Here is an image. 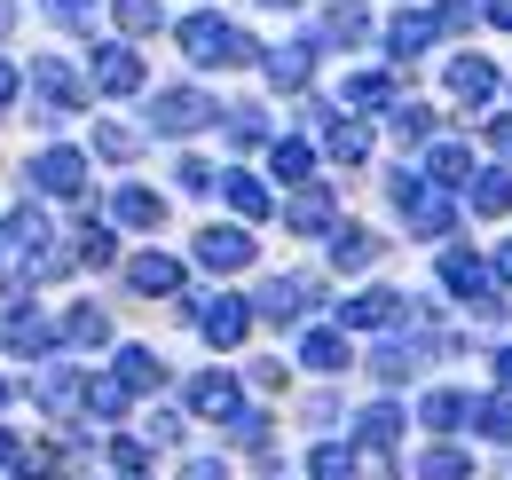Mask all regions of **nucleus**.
<instances>
[{
	"mask_svg": "<svg viewBox=\"0 0 512 480\" xmlns=\"http://www.w3.org/2000/svg\"><path fill=\"white\" fill-rule=\"evenodd\" d=\"M197 260H205V268H245V260H253V237H245V229H205V237H197Z\"/></svg>",
	"mask_w": 512,
	"mask_h": 480,
	"instance_id": "39448f33",
	"label": "nucleus"
},
{
	"mask_svg": "<svg viewBox=\"0 0 512 480\" xmlns=\"http://www.w3.org/2000/svg\"><path fill=\"white\" fill-rule=\"evenodd\" d=\"M363 150H371V134H363V126H331V158H347V166H355Z\"/></svg>",
	"mask_w": 512,
	"mask_h": 480,
	"instance_id": "cd10ccee",
	"label": "nucleus"
},
{
	"mask_svg": "<svg viewBox=\"0 0 512 480\" xmlns=\"http://www.w3.org/2000/svg\"><path fill=\"white\" fill-rule=\"evenodd\" d=\"M316 480H355V457L347 449H316Z\"/></svg>",
	"mask_w": 512,
	"mask_h": 480,
	"instance_id": "72a5a7b5",
	"label": "nucleus"
},
{
	"mask_svg": "<svg viewBox=\"0 0 512 480\" xmlns=\"http://www.w3.org/2000/svg\"><path fill=\"white\" fill-rule=\"evenodd\" d=\"M0 402H8V386H0Z\"/></svg>",
	"mask_w": 512,
	"mask_h": 480,
	"instance_id": "de8ad7c7",
	"label": "nucleus"
},
{
	"mask_svg": "<svg viewBox=\"0 0 512 480\" xmlns=\"http://www.w3.org/2000/svg\"><path fill=\"white\" fill-rule=\"evenodd\" d=\"M103 331H111V323H103L95 307H79V315H71V339H79V347H103Z\"/></svg>",
	"mask_w": 512,
	"mask_h": 480,
	"instance_id": "2f4dec72",
	"label": "nucleus"
},
{
	"mask_svg": "<svg viewBox=\"0 0 512 480\" xmlns=\"http://www.w3.org/2000/svg\"><path fill=\"white\" fill-rule=\"evenodd\" d=\"M418 473H426V480H465V457H457V449H434Z\"/></svg>",
	"mask_w": 512,
	"mask_h": 480,
	"instance_id": "473e14b6",
	"label": "nucleus"
},
{
	"mask_svg": "<svg viewBox=\"0 0 512 480\" xmlns=\"http://www.w3.org/2000/svg\"><path fill=\"white\" fill-rule=\"evenodd\" d=\"M434 24H442V16H394V24H386V48H394V56H418V48L434 40Z\"/></svg>",
	"mask_w": 512,
	"mask_h": 480,
	"instance_id": "f8f14e48",
	"label": "nucleus"
},
{
	"mask_svg": "<svg viewBox=\"0 0 512 480\" xmlns=\"http://www.w3.org/2000/svg\"><path fill=\"white\" fill-rule=\"evenodd\" d=\"M449 87H457L465 103H489V95H497V63L489 56H457L449 63Z\"/></svg>",
	"mask_w": 512,
	"mask_h": 480,
	"instance_id": "423d86ee",
	"label": "nucleus"
},
{
	"mask_svg": "<svg viewBox=\"0 0 512 480\" xmlns=\"http://www.w3.org/2000/svg\"><path fill=\"white\" fill-rule=\"evenodd\" d=\"M394 205H402V221H410L418 237H442V229H449V205H442V197H434V189H426L418 174L394 181Z\"/></svg>",
	"mask_w": 512,
	"mask_h": 480,
	"instance_id": "f03ea898",
	"label": "nucleus"
},
{
	"mask_svg": "<svg viewBox=\"0 0 512 480\" xmlns=\"http://www.w3.org/2000/svg\"><path fill=\"white\" fill-rule=\"evenodd\" d=\"M512 205V174H481L473 181V213H505Z\"/></svg>",
	"mask_w": 512,
	"mask_h": 480,
	"instance_id": "a211bd4d",
	"label": "nucleus"
},
{
	"mask_svg": "<svg viewBox=\"0 0 512 480\" xmlns=\"http://www.w3.org/2000/svg\"><path fill=\"white\" fill-rule=\"evenodd\" d=\"M300 355H308V370H339V362H347V339H339V331H316Z\"/></svg>",
	"mask_w": 512,
	"mask_h": 480,
	"instance_id": "aec40b11",
	"label": "nucleus"
},
{
	"mask_svg": "<svg viewBox=\"0 0 512 480\" xmlns=\"http://www.w3.org/2000/svg\"><path fill=\"white\" fill-rule=\"evenodd\" d=\"M497 370H505V386H512V355H505V362H497Z\"/></svg>",
	"mask_w": 512,
	"mask_h": 480,
	"instance_id": "c03bdc74",
	"label": "nucleus"
},
{
	"mask_svg": "<svg viewBox=\"0 0 512 480\" xmlns=\"http://www.w3.org/2000/svg\"><path fill=\"white\" fill-rule=\"evenodd\" d=\"M442 276H449V292H457V300H481V260H473V252H449Z\"/></svg>",
	"mask_w": 512,
	"mask_h": 480,
	"instance_id": "dca6fc26",
	"label": "nucleus"
},
{
	"mask_svg": "<svg viewBox=\"0 0 512 480\" xmlns=\"http://www.w3.org/2000/svg\"><path fill=\"white\" fill-rule=\"evenodd\" d=\"M323 213H331V189H308V197L292 205V229H323Z\"/></svg>",
	"mask_w": 512,
	"mask_h": 480,
	"instance_id": "bb28decb",
	"label": "nucleus"
},
{
	"mask_svg": "<svg viewBox=\"0 0 512 480\" xmlns=\"http://www.w3.org/2000/svg\"><path fill=\"white\" fill-rule=\"evenodd\" d=\"M197 410H205V418H229V410H237V386H229V378H197Z\"/></svg>",
	"mask_w": 512,
	"mask_h": 480,
	"instance_id": "6ab92c4d",
	"label": "nucleus"
},
{
	"mask_svg": "<svg viewBox=\"0 0 512 480\" xmlns=\"http://www.w3.org/2000/svg\"><path fill=\"white\" fill-rule=\"evenodd\" d=\"M489 24H505V32H512V0H489Z\"/></svg>",
	"mask_w": 512,
	"mask_h": 480,
	"instance_id": "ea45409f",
	"label": "nucleus"
},
{
	"mask_svg": "<svg viewBox=\"0 0 512 480\" xmlns=\"http://www.w3.org/2000/svg\"><path fill=\"white\" fill-rule=\"evenodd\" d=\"M323 32H331V40H347V48H355V40H363V32H371V16H363V8H355V0H339V8H331V16H323Z\"/></svg>",
	"mask_w": 512,
	"mask_h": 480,
	"instance_id": "f3484780",
	"label": "nucleus"
},
{
	"mask_svg": "<svg viewBox=\"0 0 512 480\" xmlns=\"http://www.w3.org/2000/svg\"><path fill=\"white\" fill-rule=\"evenodd\" d=\"M316 48H276V56H268V79H276V87H308V71H316Z\"/></svg>",
	"mask_w": 512,
	"mask_h": 480,
	"instance_id": "ddd939ff",
	"label": "nucleus"
},
{
	"mask_svg": "<svg viewBox=\"0 0 512 480\" xmlns=\"http://www.w3.org/2000/svg\"><path fill=\"white\" fill-rule=\"evenodd\" d=\"M229 205H237L245 221H260V213H268V189H260V181H245V174H229Z\"/></svg>",
	"mask_w": 512,
	"mask_h": 480,
	"instance_id": "4be33fe9",
	"label": "nucleus"
},
{
	"mask_svg": "<svg viewBox=\"0 0 512 480\" xmlns=\"http://www.w3.org/2000/svg\"><path fill=\"white\" fill-rule=\"evenodd\" d=\"M300 307H308V284H300V276H284V284L260 292V315H268V323H292Z\"/></svg>",
	"mask_w": 512,
	"mask_h": 480,
	"instance_id": "9b49d317",
	"label": "nucleus"
},
{
	"mask_svg": "<svg viewBox=\"0 0 512 480\" xmlns=\"http://www.w3.org/2000/svg\"><path fill=\"white\" fill-rule=\"evenodd\" d=\"M119 32H158V0H111Z\"/></svg>",
	"mask_w": 512,
	"mask_h": 480,
	"instance_id": "412c9836",
	"label": "nucleus"
},
{
	"mask_svg": "<svg viewBox=\"0 0 512 480\" xmlns=\"http://www.w3.org/2000/svg\"><path fill=\"white\" fill-rule=\"evenodd\" d=\"M394 425H402L394 410H371V418H363V441H371V449H386V441H394Z\"/></svg>",
	"mask_w": 512,
	"mask_h": 480,
	"instance_id": "e433bc0d",
	"label": "nucleus"
},
{
	"mask_svg": "<svg viewBox=\"0 0 512 480\" xmlns=\"http://www.w3.org/2000/svg\"><path fill=\"white\" fill-rule=\"evenodd\" d=\"M119 378H127V386H158V362L142 355V347H127V355H119Z\"/></svg>",
	"mask_w": 512,
	"mask_h": 480,
	"instance_id": "c85d7f7f",
	"label": "nucleus"
},
{
	"mask_svg": "<svg viewBox=\"0 0 512 480\" xmlns=\"http://www.w3.org/2000/svg\"><path fill=\"white\" fill-rule=\"evenodd\" d=\"M95 150H103V158H127L134 134H127V126H95Z\"/></svg>",
	"mask_w": 512,
	"mask_h": 480,
	"instance_id": "4c0bfd02",
	"label": "nucleus"
},
{
	"mask_svg": "<svg viewBox=\"0 0 512 480\" xmlns=\"http://www.w3.org/2000/svg\"><path fill=\"white\" fill-rule=\"evenodd\" d=\"M8 95H16V71H8V63H0V103H8Z\"/></svg>",
	"mask_w": 512,
	"mask_h": 480,
	"instance_id": "a19ab883",
	"label": "nucleus"
},
{
	"mask_svg": "<svg viewBox=\"0 0 512 480\" xmlns=\"http://www.w3.org/2000/svg\"><path fill=\"white\" fill-rule=\"evenodd\" d=\"M0 457H16V449H8V433H0Z\"/></svg>",
	"mask_w": 512,
	"mask_h": 480,
	"instance_id": "a18cd8bd",
	"label": "nucleus"
},
{
	"mask_svg": "<svg viewBox=\"0 0 512 480\" xmlns=\"http://www.w3.org/2000/svg\"><path fill=\"white\" fill-rule=\"evenodd\" d=\"M473 418H481V433H489V441H512V402H481Z\"/></svg>",
	"mask_w": 512,
	"mask_h": 480,
	"instance_id": "c756f323",
	"label": "nucleus"
},
{
	"mask_svg": "<svg viewBox=\"0 0 512 480\" xmlns=\"http://www.w3.org/2000/svg\"><path fill=\"white\" fill-rule=\"evenodd\" d=\"M489 142H497V150H512V111H505L497 126H489Z\"/></svg>",
	"mask_w": 512,
	"mask_h": 480,
	"instance_id": "58836bf2",
	"label": "nucleus"
},
{
	"mask_svg": "<svg viewBox=\"0 0 512 480\" xmlns=\"http://www.w3.org/2000/svg\"><path fill=\"white\" fill-rule=\"evenodd\" d=\"M347 103H355V111H379V103H386V79H347Z\"/></svg>",
	"mask_w": 512,
	"mask_h": 480,
	"instance_id": "f704fd0d",
	"label": "nucleus"
},
{
	"mask_svg": "<svg viewBox=\"0 0 512 480\" xmlns=\"http://www.w3.org/2000/svg\"><path fill=\"white\" fill-rule=\"evenodd\" d=\"M394 134H410V142H426V134H434V111H426V103H402V111H394Z\"/></svg>",
	"mask_w": 512,
	"mask_h": 480,
	"instance_id": "a878e982",
	"label": "nucleus"
},
{
	"mask_svg": "<svg viewBox=\"0 0 512 480\" xmlns=\"http://www.w3.org/2000/svg\"><path fill=\"white\" fill-rule=\"evenodd\" d=\"M32 181H40L48 197H79V181H87V158H79V150H48V158L32 166Z\"/></svg>",
	"mask_w": 512,
	"mask_h": 480,
	"instance_id": "20e7f679",
	"label": "nucleus"
},
{
	"mask_svg": "<svg viewBox=\"0 0 512 480\" xmlns=\"http://www.w3.org/2000/svg\"><path fill=\"white\" fill-rule=\"evenodd\" d=\"M48 16L71 24V32H87V24H95V0H48Z\"/></svg>",
	"mask_w": 512,
	"mask_h": 480,
	"instance_id": "7c9ffc66",
	"label": "nucleus"
},
{
	"mask_svg": "<svg viewBox=\"0 0 512 480\" xmlns=\"http://www.w3.org/2000/svg\"><path fill=\"white\" fill-rule=\"evenodd\" d=\"M394 315H402V300H394V292H363V300L339 307V323H355V331H379V323H394Z\"/></svg>",
	"mask_w": 512,
	"mask_h": 480,
	"instance_id": "6e6552de",
	"label": "nucleus"
},
{
	"mask_svg": "<svg viewBox=\"0 0 512 480\" xmlns=\"http://www.w3.org/2000/svg\"><path fill=\"white\" fill-rule=\"evenodd\" d=\"M119 221L150 229V221H158V197H150V189H127V197H119Z\"/></svg>",
	"mask_w": 512,
	"mask_h": 480,
	"instance_id": "393cba45",
	"label": "nucleus"
},
{
	"mask_svg": "<svg viewBox=\"0 0 512 480\" xmlns=\"http://www.w3.org/2000/svg\"><path fill=\"white\" fill-rule=\"evenodd\" d=\"M205 119H221V111H213L205 95H190V87H174V95L150 103V126H158V134H197Z\"/></svg>",
	"mask_w": 512,
	"mask_h": 480,
	"instance_id": "7ed1b4c3",
	"label": "nucleus"
},
{
	"mask_svg": "<svg viewBox=\"0 0 512 480\" xmlns=\"http://www.w3.org/2000/svg\"><path fill=\"white\" fill-rule=\"evenodd\" d=\"M197 323H205V339H213V347H237V339H245V300H213Z\"/></svg>",
	"mask_w": 512,
	"mask_h": 480,
	"instance_id": "1a4fd4ad",
	"label": "nucleus"
},
{
	"mask_svg": "<svg viewBox=\"0 0 512 480\" xmlns=\"http://www.w3.org/2000/svg\"><path fill=\"white\" fill-rule=\"evenodd\" d=\"M95 87H103V95H134V87H142V63H134L127 48H103V56H95Z\"/></svg>",
	"mask_w": 512,
	"mask_h": 480,
	"instance_id": "0eeeda50",
	"label": "nucleus"
},
{
	"mask_svg": "<svg viewBox=\"0 0 512 480\" xmlns=\"http://www.w3.org/2000/svg\"><path fill=\"white\" fill-rule=\"evenodd\" d=\"M32 87H40V95H48V111H71V103H79V79H71L64 63H32Z\"/></svg>",
	"mask_w": 512,
	"mask_h": 480,
	"instance_id": "9d476101",
	"label": "nucleus"
},
{
	"mask_svg": "<svg viewBox=\"0 0 512 480\" xmlns=\"http://www.w3.org/2000/svg\"><path fill=\"white\" fill-rule=\"evenodd\" d=\"M457 418H465L457 394H426V425H457Z\"/></svg>",
	"mask_w": 512,
	"mask_h": 480,
	"instance_id": "c9c22d12",
	"label": "nucleus"
},
{
	"mask_svg": "<svg viewBox=\"0 0 512 480\" xmlns=\"http://www.w3.org/2000/svg\"><path fill=\"white\" fill-rule=\"evenodd\" d=\"M497 276H505V284H512V252H497Z\"/></svg>",
	"mask_w": 512,
	"mask_h": 480,
	"instance_id": "37998d69",
	"label": "nucleus"
},
{
	"mask_svg": "<svg viewBox=\"0 0 512 480\" xmlns=\"http://www.w3.org/2000/svg\"><path fill=\"white\" fill-rule=\"evenodd\" d=\"M331 260H339V268H371V260H379V237H363V229H339V237H331Z\"/></svg>",
	"mask_w": 512,
	"mask_h": 480,
	"instance_id": "4468645a",
	"label": "nucleus"
},
{
	"mask_svg": "<svg viewBox=\"0 0 512 480\" xmlns=\"http://www.w3.org/2000/svg\"><path fill=\"white\" fill-rule=\"evenodd\" d=\"M8 24H16V0H0V32H8Z\"/></svg>",
	"mask_w": 512,
	"mask_h": 480,
	"instance_id": "79ce46f5",
	"label": "nucleus"
},
{
	"mask_svg": "<svg viewBox=\"0 0 512 480\" xmlns=\"http://www.w3.org/2000/svg\"><path fill=\"white\" fill-rule=\"evenodd\" d=\"M127 276H134V292H174V284H182V268H174V260H158V252H150V260H134Z\"/></svg>",
	"mask_w": 512,
	"mask_h": 480,
	"instance_id": "2eb2a0df",
	"label": "nucleus"
},
{
	"mask_svg": "<svg viewBox=\"0 0 512 480\" xmlns=\"http://www.w3.org/2000/svg\"><path fill=\"white\" fill-rule=\"evenodd\" d=\"M473 174V150H465V142H442V150H434V181H465Z\"/></svg>",
	"mask_w": 512,
	"mask_h": 480,
	"instance_id": "5701e85b",
	"label": "nucleus"
},
{
	"mask_svg": "<svg viewBox=\"0 0 512 480\" xmlns=\"http://www.w3.org/2000/svg\"><path fill=\"white\" fill-rule=\"evenodd\" d=\"M260 8H292V0H260Z\"/></svg>",
	"mask_w": 512,
	"mask_h": 480,
	"instance_id": "49530a36",
	"label": "nucleus"
},
{
	"mask_svg": "<svg viewBox=\"0 0 512 480\" xmlns=\"http://www.w3.org/2000/svg\"><path fill=\"white\" fill-rule=\"evenodd\" d=\"M182 48H190V63H253V40L229 32L221 16H190L182 24Z\"/></svg>",
	"mask_w": 512,
	"mask_h": 480,
	"instance_id": "f257e3e1",
	"label": "nucleus"
},
{
	"mask_svg": "<svg viewBox=\"0 0 512 480\" xmlns=\"http://www.w3.org/2000/svg\"><path fill=\"white\" fill-rule=\"evenodd\" d=\"M268 158H276V181H300V174H308V142H276Z\"/></svg>",
	"mask_w": 512,
	"mask_h": 480,
	"instance_id": "b1692460",
	"label": "nucleus"
}]
</instances>
